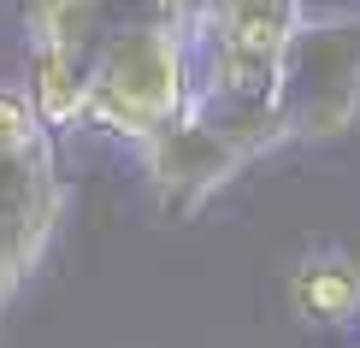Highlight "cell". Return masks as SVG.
<instances>
[{
    "label": "cell",
    "mask_w": 360,
    "mask_h": 348,
    "mask_svg": "<svg viewBox=\"0 0 360 348\" xmlns=\"http://www.w3.org/2000/svg\"><path fill=\"white\" fill-rule=\"evenodd\" d=\"M59 219H65L59 130H48L18 154H0V295H12L36 271Z\"/></svg>",
    "instance_id": "7a4b0ae2"
},
{
    "label": "cell",
    "mask_w": 360,
    "mask_h": 348,
    "mask_svg": "<svg viewBox=\"0 0 360 348\" xmlns=\"http://www.w3.org/2000/svg\"><path fill=\"white\" fill-rule=\"evenodd\" d=\"M290 307L302 325L342 330L360 319V266L342 248H313L302 254V266L290 271Z\"/></svg>",
    "instance_id": "3957f363"
},
{
    "label": "cell",
    "mask_w": 360,
    "mask_h": 348,
    "mask_svg": "<svg viewBox=\"0 0 360 348\" xmlns=\"http://www.w3.org/2000/svg\"><path fill=\"white\" fill-rule=\"evenodd\" d=\"M195 95V18H154L101 36L89 59L83 124L148 148Z\"/></svg>",
    "instance_id": "6da1fadb"
},
{
    "label": "cell",
    "mask_w": 360,
    "mask_h": 348,
    "mask_svg": "<svg viewBox=\"0 0 360 348\" xmlns=\"http://www.w3.org/2000/svg\"><path fill=\"white\" fill-rule=\"evenodd\" d=\"M0 307H6V295H0Z\"/></svg>",
    "instance_id": "5b68a950"
},
{
    "label": "cell",
    "mask_w": 360,
    "mask_h": 348,
    "mask_svg": "<svg viewBox=\"0 0 360 348\" xmlns=\"http://www.w3.org/2000/svg\"><path fill=\"white\" fill-rule=\"evenodd\" d=\"M36 136H48V124H41L30 89L24 83H0V154H18Z\"/></svg>",
    "instance_id": "277c9868"
}]
</instances>
